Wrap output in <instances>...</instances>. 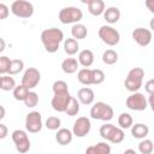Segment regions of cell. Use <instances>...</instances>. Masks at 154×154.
<instances>
[{"label": "cell", "mask_w": 154, "mask_h": 154, "mask_svg": "<svg viewBox=\"0 0 154 154\" xmlns=\"http://www.w3.org/2000/svg\"><path fill=\"white\" fill-rule=\"evenodd\" d=\"M99 132H100V136L103 140H106L111 143H114V144L122 143L125 138L124 130L120 129V128H117V126H114L113 124H109V123H105L103 125H101Z\"/></svg>", "instance_id": "7a4b0ae2"}, {"label": "cell", "mask_w": 154, "mask_h": 154, "mask_svg": "<svg viewBox=\"0 0 154 154\" xmlns=\"http://www.w3.org/2000/svg\"><path fill=\"white\" fill-rule=\"evenodd\" d=\"M125 105L131 111H144L148 107V101H147V97L142 93L136 91L126 97Z\"/></svg>", "instance_id": "9c48e42d"}, {"label": "cell", "mask_w": 154, "mask_h": 154, "mask_svg": "<svg viewBox=\"0 0 154 154\" xmlns=\"http://www.w3.org/2000/svg\"><path fill=\"white\" fill-rule=\"evenodd\" d=\"M71 35H72V38H75L76 41L83 40L88 35V29L84 24H81V23L73 24L71 28Z\"/></svg>", "instance_id": "603a6c76"}, {"label": "cell", "mask_w": 154, "mask_h": 154, "mask_svg": "<svg viewBox=\"0 0 154 154\" xmlns=\"http://www.w3.org/2000/svg\"><path fill=\"white\" fill-rule=\"evenodd\" d=\"M103 18L108 24H116L120 19V11L116 6L107 7L103 12Z\"/></svg>", "instance_id": "ffe728a7"}, {"label": "cell", "mask_w": 154, "mask_h": 154, "mask_svg": "<svg viewBox=\"0 0 154 154\" xmlns=\"http://www.w3.org/2000/svg\"><path fill=\"white\" fill-rule=\"evenodd\" d=\"M138 152L141 154H152L154 146H153V141L149 138H143L140 143H138Z\"/></svg>", "instance_id": "f546056e"}, {"label": "cell", "mask_w": 154, "mask_h": 154, "mask_svg": "<svg viewBox=\"0 0 154 154\" xmlns=\"http://www.w3.org/2000/svg\"><path fill=\"white\" fill-rule=\"evenodd\" d=\"M102 61L106 65H113L118 61V53L114 49H106L102 53Z\"/></svg>", "instance_id": "83f0119b"}, {"label": "cell", "mask_w": 154, "mask_h": 154, "mask_svg": "<svg viewBox=\"0 0 154 154\" xmlns=\"http://www.w3.org/2000/svg\"><path fill=\"white\" fill-rule=\"evenodd\" d=\"M10 14V10H8V6L0 2V19H6Z\"/></svg>", "instance_id": "74e56055"}, {"label": "cell", "mask_w": 154, "mask_h": 154, "mask_svg": "<svg viewBox=\"0 0 154 154\" xmlns=\"http://www.w3.org/2000/svg\"><path fill=\"white\" fill-rule=\"evenodd\" d=\"M78 64L82 65L84 69H89L94 63V53L90 49H83L78 53Z\"/></svg>", "instance_id": "d6986e66"}, {"label": "cell", "mask_w": 154, "mask_h": 154, "mask_svg": "<svg viewBox=\"0 0 154 154\" xmlns=\"http://www.w3.org/2000/svg\"><path fill=\"white\" fill-rule=\"evenodd\" d=\"M42 116L37 111H31L25 117V129L31 134H37L42 130Z\"/></svg>", "instance_id": "30bf717a"}, {"label": "cell", "mask_w": 154, "mask_h": 154, "mask_svg": "<svg viewBox=\"0 0 154 154\" xmlns=\"http://www.w3.org/2000/svg\"><path fill=\"white\" fill-rule=\"evenodd\" d=\"M97 35L100 37V40L106 43L107 46H116L119 43L120 41V34L117 29H114L112 25H101Z\"/></svg>", "instance_id": "8992f818"}, {"label": "cell", "mask_w": 154, "mask_h": 154, "mask_svg": "<svg viewBox=\"0 0 154 154\" xmlns=\"http://www.w3.org/2000/svg\"><path fill=\"white\" fill-rule=\"evenodd\" d=\"M91 130V123L90 119L87 117H78L75 123H73V128H72V135L76 137H85Z\"/></svg>", "instance_id": "7c38bea8"}, {"label": "cell", "mask_w": 154, "mask_h": 154, "mask_svg": "<svg viewBox=\"0 0 154 154\" xmlns=\"http://www.w3.org/2000/svg\"><path fill=\"white\" fill-rule=\"evenodd\" d=\"M5 114H6V111H5L4 106H1V105H0V120L5 118Z\"/></svg>", "instance_id": "b9f144b4"}, {"label": "cell", "mask_w": 154, "mask_h": 154, "mask_svg": "<svg viewBox=\"0 0 154 154\" xmlns=\"http://www.w3.org/2000/svg\"><path fill=\"white\" fill-rule=\"evenodd\" d=\"M85 4L88 5L89 13L93 16H101L106 10V5L102 0H88Z\"/></svg>", "instance_id": "e0dca14e"}, {"label": "cell", "mask_w": 154, "mask_h": 154, "mask_svg": "<svg viewBox=\"0 0 154 154\" xmlns=\"http://www.w3.org/2000/svg\"><path fill=\"white\" fill-rule=\"evenodd\" d=\"M64 51L67 55H75L79 51V43L75 38H65L64 40Z\"/></svg>", "instance_id": "cb8c5ba5"}, {"label": "cell", "mask_w": 154, "mask_h": 154, "mask_svg": "<svg viewBox=\"0 0 154 154\" xmlns=\"http://www.w3.org/2000/svg\"><path fill=\"white\" fill-rule=\"evenodd\" d=\"M70 100H71V95H70L69 91L54 94V96L52 97V101H51V106L54 111L63 113V112H65Z\"/></svg>", "instance_id": "5bb4252c"}, {"label": "cell", "mask_w": 154, "mask_h": 154, "mask_svg": "<svg viewBox=\"0 0 154 154\" xmlns=\"http://www.w3.org/2000/svg\"><path fill=\"white\" fill-rule=\"evenodd\" d=\"M29 91H30L29 89H26L24 85L19 84V85H16V88L12 90V95L17 101H24V99L26 97Z\"/></svg>", "instance_id": "1f68e13d"}, {"label": "cell", "mask_w": 154, "mask_h": 154, "mask_svg": "<svg viewBox=\"0 0 154 154\" xmlns=\"http://www.w3.org/2000/svg\"><path fill=\"white\" fill-rule=\"evenodd\" d=\"M78 112H79V102H78V100L76 97L71 96V100H70V102H69V105H67V107H66L64 113H66L70 117H73V116H77Z\"/></svg>", "instance_id": "f1b7e54d"}, {"label": "cell", "mask_w": 154, "mask_h": 154, "mask_svg": "<svg viewBox=\"0 0 154 154\" xmlns=\"http://www.w3.org/2000/svg\"><path fill=\"white\" fill-rule=\"evenodd\" d=\"M85 154H111V146L107 142H97L85 149Z\"/></svg>", "instance_id": "ac0fdd59"}, {"label": "cell", "mask_w": 154, "mask_h": 154, "mask_svg": "<svg viewBox=\"0 0 154 154\" xmlns=\"http://www.w3.org/2000/svg\"><path fill=\"white\" fill-rule=\"evenodd\" d=\"M12 141L14 143V147L17 149L18 153L20 154H24L26 152L30 150V147H31V143H30V140L28 137V134L26 131L24 130H20V129H17L12 132Z\"/></svg>", "instance_id": "52a82bcc"}, {"label": "cell", "mask_w": 154, "mask_h": 154, "mask_svg": "<svg viewBox=\"0 0 154 154\" xmlns=\"http://www.w3.org/2000/svg\"><path fill=\"white\" fill-rule=\"evenodd\" d=\"M148 134H149V128L146 124L137 123V124L131 126V135L135 138L143 140V138H146L148 136Z\"/></svg>", "instance_id": "44dd1931"}, {"label": "cell", "mask_w": 154, "mask_h": 154, "mask_svg": "<svg viewBox=\"0 0 154 154\" xmlns=\"http://www.w3.org/2000/svg\"><path fill=\"white\" fill-rule=\"evenodd\" d=\"M23 102L28 108H34L38 103V94L35 91H29Z\"/></svg>", "instance_id": "836d02e7"}, {"label": "cell", "mask_w": 154, "mask_h": 154, "mask_svg": "<svg viewBox=\"0 0 154 154\" xmlns=\"http://www.w3.org/2000/svg\"><path fill=\"white\" fill-rule=\"evenodd\" d=\"M23 69H24V61H23V60H20V59H11L10 70H8L10 76L17 75V73L22 72Z\"/></svg>", "instance_id": "4dcf8cb0"}, {"label": "cell", "mask_w": 154, "mask_h": 154, "mask_svg": "<svg viewBox=\"0 0 154 154\" xmlns=\"http://www.w3.org/2000/svg\"><path fill=\"white\" fill-rule=\"evenodd\" d=\"M144 90L150 95V94H154V79H148L146 83H144Z\"/></svg>", "instance_id": "f35d334b"}, {"label": "cell", "mask_w": 154, "mask_h": 154, "mask_svg": "<svg viewBox=\"0 0 154 154\" xmlns=\"http://www.w3.org/2000/svg\"><path fill=\"white\" fill-rule=\"evenodd\" d=\"M143 77H144V70L142 67H132L128 72V76L124 81L125 89L131 93L138 91L140 88L142 87Z\"/></svg>", "instance_id": "3957f363"}, {"label": "cell", "mask_w": 154, "mask_h": 154, "mask_svg": "<svg viewBox=\"0 0 154 154\" xmlns=\"http://www.w3.org/2000/svg\"><path fill=\"white\" fill-rule=\"evenodd\" d=\"M78 66H79V64H78L77 59H75V58H66L61 61V70L67 75L75 73L78 70Z\"/></svg>", "instance_id": "7402d4cb"}, {"label": "cell", "mask_w": 154, "mask_h": 154, "mask_svg": "<svg viewBox=\"0 0 154 154\" xmlns=\"http://www.w3.org/2000/svg\"><path fill=\"white\" fill-rule=\"evenodd\" d=\"M7 135H8V129H7V126H6L5 124H1V123H0V140L6 138Z\"/></svg>", "instance_id": "ab89813d"}, {"label": "cell", "mask_w": 154, "mask_h": 154, "mask_svg": "<svg viewBox=\"0 0 154 154\" xmlns=\"http://www.w3.org/2000/svg\"><path fill=\"white\" fill-rule=\"evenodd\" d=\"M118 125H119V128L123 129V130L131 128V126L134 125V119H132L131 114L128 113V112L120 113V116L118 117Z\"/></svg>", "instance_id": "484cf974"}, {"label": "cell", "mask_w": 154, "mask_h": 154, "mask_svg": "<svg viewBox=\"0 0 154 154\" xmlns=\"http://www.w3.org/2000/svg\"><path fill=\"white\" fill-rule=\"evenodd\" d=\"M123 154H137L136 153V150H134V149H131V148H129V149H126Z\"/></svg>", "instance_id": "7bdbcfd3"}, {"label": "cell", "mask_w": 154, "mask_h": 154, "mask_svg": "<svg viewBox=\"0 0 154 154\" xmlns=\"http://www.w3.org/2000/svg\"><path fill=\"white\" fill-rule=\"evenodd\" d=\"M1 77H2V76H1V75H0V82H1Z\"/></svg>", "instance_id": "ee69618b"}, {"label": "cell", "mask_w": 154, "mask_h": 154, "mask_svg": "<svg viewBox=\"0 0 154 154\" xmlns=\"http://www.w3.org/2000/svg\"><path fill=\"white\" fill-rule=\"evenodd\" d=\"M72 138H73V135H72V131L66 129V128H60L59 130H57V134H55V141L60 144V146H67L72 142Z\"/></svg>", "instance_id": "2e32d148"}, {"label": "cell", "mask_w": 154, "mask_h": 154, "mask_svg": "<svg viewBox=\"0 0 154 154\" xmlns=\"http://www.w3.org/2000/svg\"><path fill=\"white\" fill-rule=\"evenodd\" d=\"M5 48H6V42L2 37H0V53H2L5 51Z\"/></svg>", "instance_id": "60d3db41"}, {"label": "cell", "mask_w": 154, "mask_h": 154, "mask_svg": "<svg viewBox=\"0 0 154 154\" xmlns=\"http://www.w3.org/2000/svg\"><path fill=\"white\" fill-rule=\"evenodd\" d=\"M41 81V73L36 67H29L24 71L22 77V85H24L26 89H34L37 87V84Z\"/></svg>", "instance_id": "8fae6325"}, {"label": "cell", "mask_w": 154, "mask_h": 154, "mask_svg": "<svg viewBox=\"0 0 154 154\" xmlns=\"http://www.w3.org/2000/svg\"><path fill=\"white\" fill-rule=\"evenodd\" d=\"M16 88V81L13 77H11L10 75H4L1 77V82H0V89L4 91H10L13 90Z\"/></svg>", "instance_id": "4316f807"}, {"label": "cell", "mask_w": 154, "mask_h": 154, "mask_svg": "<svg viewBox=\"0 0 154 154\" xmlns=\"http://www.w3.org/2000/svg\"><path fill=\"white\" fill-rule=\"evenodd\" d=\"M10 64H11V59L6 55H1L0 57V75H7L8 70H10Z\"/></svg>", "instance_id": "d590c367"}, {"label": "cell", "mask_w": 154, "mask_h": 154, "mask_svg": "<svg viewBox=\"0 0 154 154\" xmlns=\"http://www.w3.org/2000/svg\"><path fill=\"white\" fill-rule=\"evenodd\" d=\"M94 99H95V94H94V90L89 87H83L81 89H78L77 91V100L79 103L82 105H85V106H89L94 102Z\"/></svg>", "instance_id": "9a60e30c"}, {"label": "cell", "mask_w": 154, "mask_h": 154, "mask_svg": "<svg viewBox=\"0 0 154 154\" xmlns=\"http://www.w3.org/2000/svg\"><path fill=\"white\" fill-rule=\"evenodd\" d=\"M64 41V32L58 28H48L41 32V42L48 53H55Z\"/></svg>", "instance_id": "6da1fadb"}, {"label": "cell", "mask_w": 154, "mask_h": 154, "mask_svg": "<svg viewBox=\"0 0 154 154\" xmlns=\"http://www.w3.org/2000/svg\"><path fill=\"white\" fill-rule=\"evenodd\" d=\"M11 12L19 18H30L34 14V6L26 0H16L11 4Z\"/></svg>", "instance_id": "ba28073f"}, {"label": "cell", "mask_w": 154, "mask_h": 154, "mask_svg": "<svg viewBox=\"0 0 154 154\" xmlns=\"http://www.w3.org/2000/svg\"><path fill=\"white\" fill-rule=\"evenodd\" d=\"M131 36H132V40L141 47H147L150 42H152V37H153V34L149 29L147 28H142V26H138L136 29L132 30L131 32Z\"/></svg>", "instance_id": "4fadbf2b"}, {"label": "cell", "mask_w": 154, "mask_h": 154, "mask_svg": "<svg viewBox=\"0 0 154 154\" xmlns=\"http://www.w3.org/2000/svg\"><path fill=\"white\" fill-rule=\"evenodd\" d=\"M91 78H93V84H101L105 81V73L100 69H94L91 70Z\"/></svg>", "instance_id": "8d00e7d4"}, {"label": "cell", "mask_w": 154, "mask_h": 154, "mask_svg": "<svg viewBox=\"0 0 154 154\" xmlns=\"http://www.w3.org/2000/svg\"><path fill=\"white\" fill-rule=\"evenodd\" d=\"M58 18L63 24H77L83 18V12L79 7L67 6L59 11Z\"/></svg>", "instance_id": "5b68a950"}, {"label": "cell", "mask_w": 154, "mask_h": 154, "mask_svg": "<svg viewBox=\"0 0 154 154\" xmlns=\"http://www.w3.org/2000/svg\"><path fill=\"white\" fill-rule=\"evenodd\" d=\"M114 116V111L113 108L102 101H99L96 103H94L90 108V117L95 120H102V122H108L113 118Z\"/></svg>", "instance_id": "277c9868"}, {"label": "cell", "mask_w": 154, "mask_h": 154, "mask_svg": "<svg viewBox=\"0 0 154 154\" xmlns=\"http://www.w3.org/2000/svg\"><path fill=\"white\" fill-rule=\"evenodd\" d=\"M52 90L54 94H59V93H66L69 91V87H67V83L65 81H55L52 85Z\"/></svg>", "instance_id": "e575fe53"}, {"label": "cell", "mask_w": 154, "mask_h": 154, "mask_svg": "<svg viewBox=\"0 0 154 154\" xmlns=\"http://www.w3.org/2000/svg\"><path fill=\"white\" fill-rule=\"evenodd\" d=\"M77 79L83 85H91L93 78H91V69H81L77 73Z\"/></svg>", "instance_id": "d4e9b609"}, {"label": "cell", "mask_w": 154, "mask_h": 154, "mask_svg": "<svg viewBox=\"0 0 154 154\" xmlns=\"http://www.w3.org/2000/svg\"><path fill=\"white\" fill-rule=\"evenodd\" d=\"M60 125H61V120L59 117H48L45 122V126L48 129V130H52V131H55V130H59L60 129Z\"/></svg>", "instance_id": "d6a6232c"}]
</instances>
